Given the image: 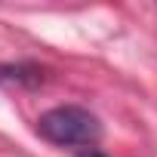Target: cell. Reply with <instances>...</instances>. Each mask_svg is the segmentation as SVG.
I'll list each match as a JSON object with an SVG mask.
<instances>
[{
	"label": "cell",
	"instance_id": "cell-1",
	"mask_svg": "<svg viewBox=\"0 0 157 157\" xmlns=\"http://www.w3.org/2000/svg\"><path fill=\"white\" fill-rule=\"evenodd\" d=\"M37 132L59 148H93L102 139V123L80 105H59L37 117Z\"/></svg>",
	"mask_w": 157,
	"mask_h": 157
},
{
	"label": "cell",
	"instance_id": "cell-2",
	"mask_svg": "<svg viewBox=\"0 0 157 157\" xmlns=\"http://www.w3.org/2000/svg\"><path fill=\"white\" fill-rule=\"evenodd\" d=\"M80 157H105V154L96 151V148H90V151H80Z\"/></svg>",
	"mask_w": 157,
	"mask_h": 157
}]
</instances>
